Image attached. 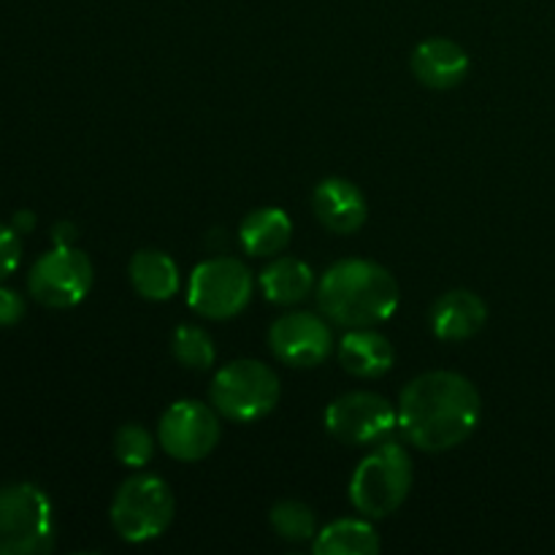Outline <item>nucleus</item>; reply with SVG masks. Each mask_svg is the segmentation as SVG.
<instances>
[{"instance_id":"nucleus-1","label":"nucleus","mask_w":555,"mask_h":555,"mask_svg":"<svg viewBox=\"0 0 555 555\" xmlns=\"http://www.w3.org/2000/svg\"><path fill=\"white\" fill-rule=\"evenodd\" d=\"M480 417V390L459 372H426L401 390L399 428L423 453H448L464 444L477 431Z\"/></svg>"},{"instance_id":"nucleus-2","label":"nucleus","mask_w":555,"mask_h":555,"mask_svg":"<svg viewBox=\"0 0 555 555\" xmlns=\"http://www.w3.org/2000/svg\"><path fill=\"white\" fill-rule=\"evenodd\" d=\"M401 301L396 276L369 258H345L328 266L318 282V304L341 328H374L388 323Z\"/></svg>"},{"instance_id":"nucleus-3","label":"nucleus","mask_w":555,"mask_h":555,"mask_svg":"<svg viewBox=\"0 0 555 555\" xmlns=\"http://www.w3.org/2000/svg\"><path fill=\"white\" fill-rule=\"evenodd\" d=\"M412 459L393 439L374 444L350 477V502L363 518H388L412 491Z\"/></svg>"},{"instance_id":"nucleus-4","label":"nucleus","mask_w":555,"mask_h":555,"mask_svg":"<svg viewBox=\"0 0 555 555\" xmlns=\"http://www.w3.org/2000/svg\"><path fill=\"white\" fill-rule=\"evenodd\" d=\"M173 513H177V499L171 486L150 472H135L114 493L108 520L119 540L144 545L166 534L168 526L173 524Z\"/></svg>"},{"instance_id":"nucleus-5","label":"nucleus","mask_w":555,"mask_h":555,"mask_svg":"<svg viewBox=\"0 0 555 555\" xmlns=\"http://www.w3.org/2000/svg\"><path fill=\"white\" fill-rule=\"evenodd\" d=\"M282 385L274 369L255 358H238L215 374L211 406L233 423H253L271 415L280 404Z\"/></svg>"},{"instance_id":"nucleus-6","label":"nucleus","mask_w":555,"mask_h":555,"mask_svg":"<svg viewBox=\"0 0 555 555\" xmlns=\"http://www.w3.org/2000/svg\"><path fill=\"white\" fill-rule=\"evenodd\" d=\"M54 547V513L30 482L0 488V555H41Z\"/></svg>"},{"instance_id":"nucleus-7","label":"nucleus","mask_w":555,"mask_h":555,"mask_svg":"<svg viewBox=\"0 0 555 555\" xmlns=\"http://www.w3.org/2000/svg\"><path fill=\"white\" fill-rule=\"evenodd\" d=\"M253 271L231 255L201 260L188 282L190 309L209 320H231L242 314L253 301Z\"/></svg>"},{"instance_id":"nucleus-8","label":"nucleus","mask_w":555,"mask_h":555,"mask_svg":"<svg viewBox=\"0 0 555 555\" xmlns=\"http://www.w3.org/2000/svg\"><path fill=\"white\" fill-rule=\"evenodd\" d=\"M325 431L350 448H369L390 439L399 426V410H393L383 393L374 390H350L325 406Z\"/></svg>"},{"instance_id":"nucleus-9","label":"nucleus","mask_w":555,"mask_h":555,"mask_svg":"<svg viewBox=\"0 0 555 555\" xmlns=\"http://www.w3.org/2000/svg\"><path fill=\"white\" fill-rule=\"evenodd\" d=\"M95 282L92 260L76 247H54L41 255L27 276V291L49 309H70L85 301Z\"/></svg>"},{"instance_id":"nucleus-10","label":"nucleus","mask_w":555,"mask_h":555,"mask_svg":"<svg viewBox=\"0 0 555 555\" xmlns=\"http://www.w3.org/2000/svg\"><path fill=\"white\" fill-rule=\"evenodd\" d=\"M220 412L204 401H173L157 423V442L171 459L193 464L215 453L220 442Z\"/></svg>"},{"instance_id":"nucleus-11","label":"nucleus","mask_w":555,"mask_h":555,"mask_svg":"<svg viewBox=\"0 0 555 555\" xmlns=\"http://www.w3.org/2000/svg\"><path fill=\"white\" fill-rule=\"evenodd\" d=\"M269 347L285 366L312 369L334 352V334L314 312H287L271 323Z\"/></svg>"},{"instance_id":"nucleus-12","label":"nucleus","mask_w":555,"mask_h":555,"mask_svg":"<svg viewBox=\"0 0 555 555\" xmlns=\"http://www.w3.org/2000/svg\"><path fill=\"white\" fill-rule=\"evenodd\" d=\"M312 209L331 233H356L369 220L366 195L345 177L323 179L312 193Z\"/></svg>"},{"instance_id":"nucleus-13","label":"nucleus","mask_w":555,"mask_h":555,"mask_svg":"<svg viewBox=\"0 0 555 555\" xmlns=\"http://www.w3.org/2000/svg\"><path fill=\"white\" fill-rule=\"evenodd\" d=\"M469 54L453 38H426L415 47L410 68L428 90H453L469 76Z\"/></svg>"},{"instance_id":"nucleus-14","label":"nucleus","mask_w":555,"mask_h":555,"mask_svg":"<svg viewBox=\"0 0 555 555\" xmlns=\"http://www.w3.org/2000/svg\"><path fill=\"white\" fill-rule=\"evenodd\" d=\"M488 320V307L475 291L442 293L431 307V331L442 341H466L480 334Z\"/></svg>"},{"instance_id":"nucleus-15","label":"nucleus","mask_w":555,"mask_h":555,"mask_svg":"<svg viewBox=\"0 0 555 555\" xmlns=\"http://www.w3.org/2000/svg\"><path fill=\"white\" fill-rule=\"evenodd\" d=\"M341 369L352 377L377 379L388 374L396 363V350L379 331L350 328L336 347Z\"/></svg>"},{"instance_id":"nucleus-16","label":"nucleus","mask_w":555,"mask_h":555,"mask_svg":"<svg viewBox=\"0 0 555 555\" xmlns=\"http://www.w3.org/2000/svg\"><path fill=\"white\" fill-rule=\"evenodd\" d=\"M293 238V220L280 206L253 209L238 225V242L253 258H274Z\"/></svg>"},{"instance_id":"nucleus-17","label":"nucleus","mask_w":555,"mask_h":555,"mask_svg":"<svg viewBox=\"0 0 555 555\" xmlns=\"http://www.w3.org/2000/svg\"><path fill=\"white\" fill-rule=\"evenodd\" d=\"M128 280L146 301H168L182 285L177 260L160 249H139L128 263Z\"/></svg>"},{"instance_id":"nucleus-18","label":"nucleus","mask_w":555,"mask_h":555,"mask_svg":"<svg viewBox=\"0 0 555 555\" xmlns=\"http://www.w3.org/2000/svg\"><path fill=\"white\" fill-rule=\"evenodd\" d=\"M260 291L271 304L296 307L314 291V271L307 260L293 255H276L258 276Z\"/></svg>"},{"instance_id":"nucleus-19","label":"nucleus","mask_w":555,"mask_h":555,"mask_svg":"<svg viewBox=\"0 0 555 555\" xmlns=\"http://www.w3.org/2000/svg\"><path fill=\"white\" fill-rule=\"evenodd\" d=\"M314 555H377L383 551L372 518H339L314 534Z\"/></svg>"},{"instance_id":"nucleus-20","label":"nucleus","mask_w":555,"mask_h":555,"mask_svg":"<svg viewBox=\"0 0 555 555\" xmlns=\"http://www.w3.org/2000/svg\"><path fill=\"white\" fill-rule=\"evenodd\" d=\"M271 529L285 542H309L318 534V515L307 502L298 499H282L271 507Z\"/></svg>"},{"instance_id":"nucleus-21","label":"nucleus","mask_w":555,"mask_h":555,"mask_svg":"<svg viewBox=\"0 0 555 555\" xmlns=\"http://www.w3.org/2000/svg\"><path fill=\"white\" fill-rule=\"evenodd\" d=\"M171 352L177 358L179 366L190 369V372H206L215 366L217 347L211 341L209 331L201 325H179L171 336Z\"/></svg>"},{"instance_id":"nucleus-22","label":"nucleus","mask_w":555,"mask_h":555,"mask_svg":"<svg viewBox=\"0 0 555 555\" xmlns=\"http://www.w3.org/2000/svg\"><path fill=\"white\" fill-rule=\"evenodd\" d=\"M114 455L128 469H144L155 455V437L141 423H125L114 434Z\"/></svg>"},{"instance_id":"nucleus-23","label":"nucleus","mask_w":555,"mask_h":555,"mask_svg":"<svg viewBox=\"0 0 555 555\" xmlns=\"http://www.w3.org/2000/svg\"><path fill=\"white\" fill-rule=\"evenodd\" d=\"M22 260V238L11 225H0V280L14 274Z\"/></svg>"},{"instance_id":"nucleus-24","label":"nucleus","mask_w":555,"mask_h":555,"mask_svg":"<svg viewBox=\"0 0 555 555\" xmlns=\"http://www.w3.org/2000/svg\"><path fill=\"white\" fill-rule=\"evenodd\" d=\"M25 318V298L11 287H0V325L9 328Z\"/></svg>"},{"instance_id":"nucleus-25","label":"nucleus","mask_w":555,"mask_h":555,"mask_svg":"<svg viewBox=\"0 0 555 555\" xmlns=\"http://www.w3.org/2000/svg\"><path fill=\"white\" fill-rule=\"evenodd\" d=\"M76 238H79V231H76L74 222H57L52 231L54 247H74Z\"/></svg>"},{"instance_id":"nucleus-26","label":"nucleus","mask_w":555,"mask_h":555,"mask_svg":"<svg viewBox=\"0 0 555 555\" xmlns=\"http://www.w3.org/2000/svg\"><path fill=\"white\" fill-rule=\"evenodd\" d=\"M11 228H14L16 233H30L33 228H36V215H30L27 209L16 211L14 220H11Z\"/></svg>"}]
</instances>
